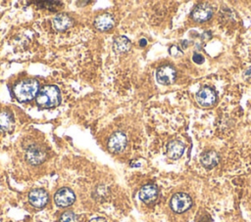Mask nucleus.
Masks as SVG:
<instances>
[{"label":"nucleus","mask_w":251,"mask_h":222,"mask_svg":"<svg viewBox=\"0 0 251 222\" xmlns=\"http://www.w3.org/2000/svg\"><path fill=\"white\" fill-rule=\"evenodd\" d=\"M39 92V82L33 78L24 79L18 82L14 87L15 97L20 102H27L36 98Z\"/></svg>","instance_id":"1"},{"label":"nucleus","mask_w":251,"mask_h":222,"mask_svg":"<svg viewBox=\"0 0 251 222\" xmlns=\"http://www.w3.org/2000/svg\"><path fill=\"white\" fill-rule=\"evenodd\" d=\"M35 100L37 105L43 108L57 107L61 102L60 90L55 85H46L39 90Z\"/></svg>","instance_id":"2"},{"label":"nucleus","mask_w":251,"mask_h":222,"mask_svg":"<svg viewBox=\"0 0 251 222\" xmlns=\"http://www.w3.org/2000/svg\"><path fill=\"white\" fill-rule=\"evenodd\" d=\"M170 205L175 212L182 213L191 207L192 200L185 193H176L172 197Z\"/></svg>","instance_id":"3"},{"label":"nucleus","mask_w":251,"mask_h":222,"mask_svg":"<svg viewBox=\"0 0 251 222\" xmlns=\"http://www.w3.org/2000/svg\"><path fill=\"white\" fill-rule=\"evenodd\" d=\"M25 158L29 164L38 165L46 159V152L39 146L31 145L26 150Z\"/></svg>","instance_id":"4"},{"label":"nucleus","mask_w":251,"mask_h":222,"mask_svg":"<svg viewBox=\"0 0 251 222\" xmlns=\"http://www.w3.org/2000/svg\"><path fill=\"white\" fill-rule=\"evenodd\" d=\"M176 78V71L172 66H162L156 71V79L160 84L170 85L175 82Z\"/></svg>","instance_id":"5"},{"label":"nucleus","mask_w":251,"mask_h":222,"mask_svg":"<svg viewBox=\"0 0 251 222\" xmlns=\"http://www.w3.org/2000/svg\"><path fill=\"white\" fill-rule=\"evenodd\" d=\"M196 100L201 107L209 108L216 103L217 94L210 87H202L196 94Z\"/></svg>","instance_id":"6"},{"label":"nucleus","mask_w":251,"mask_h":222,"mask_svg":"<svg viewBox=\"0 0 251 222\" xmlns=\"http://www.w3.org/2000/svg\"><path fill=\"white\" fill-rule=\"evenodd\" d=\"M126 136L121 131L114 132L108 141V149L112 153H121L126 146Z\"/></svg>","instance_id":"7"},{"label":"nucleus","mask_w":251,"mask_h":222,"mask_svg":"<svg viewBox=\"0 0 251 222\" xmlns=\"http://www.w3.org/2000/svg\"><path fill=\"white\" fill-rule=\"evenodd\" d=\"M75 200V193L69 188L59 189L54 196V200L56 204L61 207H67L72 205Z\"/></svg>","instance_id":"8"},{"label":"nucleus","mask_w":251,"mask_h":222,"mask_svg":"<svg viewBox=\"0 0 251 222\" xmlns=\"http://www.w3.org/2000/svg\"><path fill=\"white\" fill-rule=\"evenodd\" d=\"M213 15V9L208 4H199L194 7L191 12V17L198 22L208 21Z\"/></svg>","instance_id":"9"},{"label":"nucleus","mask_w":251,"mask_h":222,"mask_svg":"<svg viewBox=\"0 0 251 222\" xmlns=\"http://www.w3.org/2000/svg\"><path fill=\"white\" fill-rule=\"evenodd\" d=\"M28 201L32 206L41 208L48 201V194L43 189H34L28 194Z\"/></svg>","instance_id":"10"},{"label":"nucleus","mask_w":251,"mask_h":222,"mask_svg":"<svg viewBox=\"0 0 251 222\" xmlns=\"http://www.w3.org/2000/svg\"><path fill=\"white\" fill-rule=\"evenodd\" d=\"M94 25L100 31L109 30L115 25V18L109 13L101 14L95 18Z\"/></svg>","instance_id":"11"},{"label":"nucleus","mask_w":251,"mask_h":222,"mask_svg":"<svg viewBox=\"0 0 251 222\" xmlns=\"http://www.w3.org/2000/svg\"><path fill=\"white\" fill-rule=\"evenodd\" d=\"M158 197V188L154 184H146L139 191V199L145 203H152Z\"/></svg>","instance_id":"12"},{"label":"nucleus","mask_w":251,"mask_h":222,"mask_svg":"<svg viewBox=\"0 0 251 222\" xmlns=\"http://www.w3.org/2000/svg\"><path fill=\"white\" fill-rule=\"evenodd\" d=\"M184 152V145L178 140L171 141L167 146V155L172 159L179 158Z\"/></svg>","instance_id":"13"},{"label":"nucleus","mask_w":251,"mask_h":222,"mask_svg":"<svg viewBox=\"0 0 251 222\" xmlns=\"http://www.w3.org/2000/svg\"><path fill=\"white\" fill-rule=\"evenodd\" d=\"M53 25L59 31L66 30L73 25V19L67 14H58L53 19Z\"/></svg>","instance_id":"14"},{"label":"nucleus","mask_w":251,"mask_h":222,"mask_svg":"<svg viewBox=\"0 0 251 222\" xmlns=\"http://www.w3.org/2000/svg\"><path fill=\"white\" fill-rule=\"evenodd\" d=\"M200 161H201V164L207 168V169H211L213 167H215L219 161H220V156L219 155L214 152V151H208V152H205L201 157H200Z\"/></svg>","instance_id":"15"},{"label":"nucleus","mask_w":251,"mask_h":222,"mask_svg":"<svg viewBox=\"0 0 251 222\" xmlns=\"http://www.w3.org/2000/svg\"><path fill=\"white\" fill-rule=\"evenodd\" d=\"M130 46L131 44L129 39L124 35H120L114 39L113 49L118 54L126 53L130 49Z\"/></svg>","instance_id":"16"},{"label":"nucleus","mask_w":251,"mask_h":222,"mask_svg":"<svg viewBox=\"0 0 251 222\" xmlns=\"http://www.w3.org/2000/svg\"><path fill=\"white\" fill-rule=\"evenodd\" d=\"M14 124V117L11 112L4 111L0 112V131H8Z\"/></svg>","instance_id":"17"},{"label":"nucleus","mask_w":251,"mask_h":222,"mask_svg":"<svg viewBox=\"0 0 251 222\" xmlns=\"http://www.w3.org/2000/svg\"><path fill=\"white\" fill-rule=\"evenodd\" d=\"M60 222H77V217L73 211H66L61 215Z\"/></svg>","instance_id":"18"},{"label":"nucleus","mask_w":251,"mask_h":222,"mask_svg":"<svg viewBox=\"0 0 251 222\" xmlns=\"http://www.w3.org/2000/svg\"><path fill=\"white\" fill-rule=\"evenodd\" d=\"M169 52H170V54H171L173 57H180V56H182L181 50H180L176 45L171 46L170 49H169Z\"/></svg>","instance_id":"19"},{"label":"nucleus","mask_w":251,"mask_h":222,"mask_svg":"<svg viewBox=\"0 0 251 222\" xmlns=\"http://www.w3.org/2000/svg\"><path fill=\"white\" fill-rule=\"evenodd\" d=\"M192 60H193V62H194V63L199 64V65H200V64H203V63H204V61H205L204 57H203L201 54H198V53H195V54L193 55Z\"/></svg>","instance_id":"20"},{"label":"nucleus","mask_w":251,"mask_h":222,"mask_svg":"<svg viewBox=\"0 0 251 222\" xmlns=\"http://www.w3.org/2000/svg\"><path fill=\"white\" fill-rule=\"evenodd\" d=\"M89 222H107L104 218H101V217H95V218H92Z\"/></svg>","instance_id":"21"},{"label":"nucleus","mask_w":251,"mask_h":222,"mask_svg":"<svg viewBox=\"0 0 251 222\" xmlns=\"http://www.w3.org/2000/svg\"><path fill=\"white\" fill-rule=\"evenodd\" d=\"M146 44H147V40H146L145 38H141V39L139 40V45H140V46L144 47V46H146Z\"/></svg>","instance_id":"22"}]
</instances>
